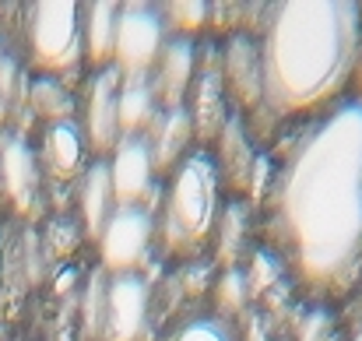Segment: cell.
<instances>
[{"mask_svg":"<svg viewBox=\"0 0 362 341\" xmlns=\"http://www.w3.org/2000/svg\"><path fill=\"white\" fill-rule=\"evenodd\" d=\"M148 282L141 274H117L106 285V328L103 341H141L148 328Z\"/></svg>","mask_w":362,"mask_h":341,"instance_id":"ba28073f","label":"cell"},{"mask_svg":"<svg viewBox=\"0 0 362 341\" xmlns=\"http://www.w3.org/2000/svg\"><path fill=\"white\" fill-rule=\"evenodd\" d=\"M190 137H194V120L183 106L180 110H158L155 123L148 127V141H144L155 173H173L187 158Z\"/></svg>","mask_w":362,"mask_h":341,"instance_id":"4fadbf2b","label":"cell"},{"mask_svg":"<svg viewBox=\"0 0 362 341\" xmlns=\"http://www.w3.org/2000/svg\"><path fill=\"white\" fill-rule=\"evenodd\" d=\"M271 229L296 278L338 296L362 271V103H338L303 130L278 183Z\"/></svg>","mask_w":362,"mask_h":341,"instance_id":"6da1fadb","label":"cell"},{"mask_svg":"<svg viewBox=\"0 0 362 341\" xmlns=\"http://www.w3.org/2000/svg\"><path fill=\"white\" fill-rule=\"evenodd\" d=\"M28 53L46 78L67 74L81 64L85 42H81V4L71 0H42L32 4L28 14Z\"/></svg>","mask_w":362,"mask_h":341,"instance_id":"277c9868","label":"cell"},{"mask_svg":"<svg viewBox=\"0 0 362 341\" xmlns=\"http://www.w3.org/2000/svg\"><path fill=\"white\" fill-rule=\"evenodd\" d=\"M218 173H222V180H229L236 190H250L253 187V169H257V162H253V148H250V141H246V130H243V123L233 116V120H226V127H222V134H218Z\"/></svg>","mask_w":362,"mask_h":341,"instance_id":"ac0fdd59","label":"cell"},{"mask_svg":"<svg viewBox=\"0 0 362 341\" xmlns=\"http://www.w3.org/2000/svg\"><path fill=\"white\" fill-rule=\"evenodd\" d=\"M155 243V219L148 208H117L106 229L99 232V257L103 271L117 274H137L151 253Z\"/></svg>","mask_w":362,"mask_h":341,"instance_id":"8992f818","label":"cell"},{"mask_svg":"<svg viewBox=\"0 0 362 341\" xmlns=\"http://www.w3.org/2000/svg\"><path fill=\"white\" fill-rule=\"evenodd\" d=\"M0 292H4V243H0Z\"/></svg>","mask_w":362,"mask_h":341,"instance_id":"83f0119b","label":"cell"},{"mask_svg":"<svg viewBox=\"0 0 362 341\" xmlns=\"http://www.w3.org/2000/svg\"><path fill=\"white\" fill-rule=\"evenodd\" d=\"M162 11H165V21L190 39V32H201L208 25V11L211 7L201 4V0H176V4H165Z\"/></svg>","mask_w":362,"mask_h":341,"instance_id":"603a6c76","label":"cell"},{"mask_svg":"<svg viewBox=\"0 0 362 341\" xmlns=\"http://www.w3.org/2000/svg\"><path fill=\"white\" fill-rule=\"evenodd\" d=\"M117 21H120V4H113V0H95V4L81 7V42H85V57L95 71L113 67Z\"/></svg>","mask_w":362,"mask_h":341,"instance_id":"2e32d148","label":"cell"},{"mask_svg":"<svg viewBox=\"0 0 362 341\" xmlns=\"http://www.w3.org/2000/svg\"><path fill=\"white\" fill-rule=\"evenodd\" d=\"M85 151H88V141L81 134V127L74 120H64V123H49L46 134H42V166L53 180L60 183H71L78 173H85Z\"/></svg>","mask_w":362,"mask_h":341,"instance_id":"5bb4252c","label":"cell"},{"mask_svg":"<svg viewBox=\"0 0 362 341\" xmlns=\"http://www.w3.org/2000/svg\"><path fill=\"white\" fill-rule=\"evenodd\" d=\"M120 71L117 67H106V71H95L92 85H88V99H85V141L95 155H106V151H117L120 144V120H117V99H120Z\"/></svg>","mask_w":362,"mask_h":341,"instance_id":"30bf717a","label":"cell"},{"mask_svg":"<svg viewBox=\"0 0 362 341\" xmlns=\"http://www.w3.org/2000/svg\"><path fill=\"white\" fill-rule=\"evenodd\" d=\"M151 176H155V166H151L144 137H120V144L113 151V162H110L117 208H144L148 194L155 190Z\"/></svg>","mask_w":362,"mask_h":341,"instance_id":"8fae6325","label":"cell"},{"mask_svg":"<svg viewBox=\"0 0 362 341\" xmlns=\"http://www.w3.org/2000/svg\"><path fill=\"white\" fill-rule=\"evenodd\" d=\"M0 173H4V190L14 201V208L25 212V215H35L39 212L42 187H39V162L28 151L25 141H7L4 144V151H0Z\"/></svg>","mask_w":362,"mask_h":341,"instance_id":"9a60e30c","label":"cell"},{"mask_svg":"<svg viewBox=\"0 0 362 341\" xmlns=\"http://www.w3.org/2000/svg\"><path fill=\"white\" fill-rule=\"evenodd\" d=\"M359 50V4L352 0L274 4L260 42L264 103L281 116L327 110L356 74Z\"/></svg>","mask_w":362,"mask_h":341,"instance_id":"7a4b0ae2","label":"cell"},{"mask_svg":"<svg viewBox=\"0 0 362 341\" xmlns=\"http://www.w3.org/2000/svg\"><path fill=\"white\" fill-rule=\"evenodd\" d=\"M356 92H359L356 103H362V50H359V60H356Z\"/></svg>","mask_w":362,"mask_h":341,"instance_id":"4316f807","label":"cell"},{"mask_svg":"<svg viewBox=\"0 0 362 341\" xmlns=\"http://www.w3.org/2000/svg\"><path fill=\"white\" fill-rule=\"evenodd\" d=\"M165 18L144 4H123L117 21V50L113 67L123 81H148L162 46H165Z\"/></svg>","mask_w":362,"mask_h":341,"instance_id":"5b68a950","label":"cell"},{"mask_svg":"<svg viewBox=\"0 0 362 341\" xmlns=\"http://www.w3.org/2000/svg\"><path fill=\"white\" fill-rule=\"evenodd\" d=\"M352 341H362V331H359V335H356V338H352Z\"/></svg>","mask_w":362,"mask_h":341,"instance_id":"f1b7e54d","label":"cell"},{"mask_svg":"<svg viewBox=\"0 0 362 341\" xmlns=\"http://www.w3.org/2000/svg\"><path fill=\"white\" fill-rule=\"evenodd\" d=\"M158 116V103L148 88V81H123L120 99H117V120H120V137H141Z\"/></svg>","mask_w":362,"mask_h":341,"instance_id":"d6986e66","label":"cell"},{"mask_svg":"<svg viewBox=\"0 0 362 341\" xmlns=\"http://www.w3.org/2000/svg\"><path fill=\"white\" fill-rule=\"evenodd\" d=\"M296 341H338L334 338V320L327 310H310L303 320H299V335Z\"/></svg>","mask_w":362,"mask_h":341,"instance_id":"484cf974","label":"cell"},{"mask_svg":"<svg viewBox=\"0 0 362 341\" xmlns=\"http://www.w3.org/2000/svg\"><path fill=\"white\" fill-rule=\"evenodd\" d=\"M106 271H95L88 282V296H85V324L88 335L103 341V328H106Z\"/></svg>","mask_w":362,"mask_h":341,"instance_id":"cb8c5ba5","label":"cell"},{"mask_svg":"<svg viewBox=\"0 0 362 341\" xmlns=\"http://www.w3.org/2000/svg\"><path fill=\"white\" fill-rule=\"evenodd\" d=\"M183 110L194 120V137L201 141H218L222 127H226V81H222V53L218 50H204L197 53V74L190 81L187 103Z\"/></svg>","mask_w":362,"mask_h":341,"instance_id":"52a82bcc","label":"cell"},{"mask_svg":"<svg viewBox=\"0 0 362 341\" xmlns=\"http://www.w3.org/2000/svg\"><path fill=\"white\" fill-rule=\"evenodd\" d=\"M113 212H117V197H113L110 166L99 158L81 176V219H85V229H88L92 239H99V232L106 229Z\"/></svg>","mask_w":362,"mask_h":341,"instance_id":"e0dca14e","label":"cell"},{"mask_svg":"<svg viewBox=\"0 0 362 341\" xmlns=\"http://www.w3.org/2000/svg\"><path fill=\"white\" fill-rule=\"evenodd\" d=\"M218 243H215V253L222 260L226 271H240L243 257H246V246H250V208L246 204H229L222 215H218Z\"/></svg>","mask_w":362,"mask_h":341,"instance_id":"ffe728a7","label":"cell"},{"mask_svg":"<svg viewBox=\"0 0 362 341\" xmlns=\"http://www.w3.org/2000/svg\"><path fill=\"white\" fill-rule=\"evenodd\" d=\"M218 183H222L218 162L204 148L190 151L173 169V180L162 197V219H158L162 246L173 257H197L211 243L222 215Z\"/></svg>","mask_w":362,"mask_h":341,"instance_id":"3957f363","label":"cell"},{"mask_svg":"<svg viewBox=\"0 0 362 341\" xmlns=\"http://www.w3.org/2000/svg\"><path fill=\"white\" fill-rule=\"evenodd\" d=\"M197 42H190L187 35H176L162 46L151 74H148V88L158 103V110H180L187 103L190 81L197 74Z\"/></svg>","mask_w":362,"mask_h":341,"instance_id":"9c48e42d","label":"cell"},{"mask_svg":"<svg viewBox=\"0 0 362 341\" xmlns=\"http://www.w3.org/2000/svg\"><path fill=\"white\" fill-rule=\"evenodd\" d=\"M165 341H236L229 320L222 317H194L187 324H180Z\"/></svg>","mask_w":362,"mask_h":341,"instance_id":"7402d4cb","label":"cell"},{"mask_svg":"<svg viewBox=\"0 0 362 341\" xmlns=\"http://www.w3.org/2000/svg\"><path fill=\"white\" fill-rule=\"evenodd\" d=\"M246 296H250V289H246V274L243 271H226L218 278V285H215V303H218L222 313H240L246 306Z\"/></svg>","mask_w":362,"mask_h":341,"instance_id":"d4e9b609","label":"cell"},{"mask_svg":"<svg viewBox=\"0 0 362 341\" xmlns=\"http://www.w3.org/2000/svg\"><path fill=\"white\" fill-rule=\"evenodd\" d=\"M222 81L226 92L243 110H257L264 103V64L260 46L246 35H233L222 50Z\"/></svg>","mask_w":362,"mask_h":341,"instance_id":"7c38bea8","label":"cell"},{"mask_svg":"<svg viewBox=\"0 0 362 341\" xmlns=\"http://www.w3.org/2000/svg\"><path fill=\"white\" fill-rule=\"evenodd\" d=\"M28 103H32L35 113L42 116V120H49V123H64V120H71V113H74V99L64 92V85H60L57 78H39V81H32Z\"/></svg>","mask_w":362,"mask_h":341,"instance_id":"44dd1931","label":"cell"}]
</instances>
